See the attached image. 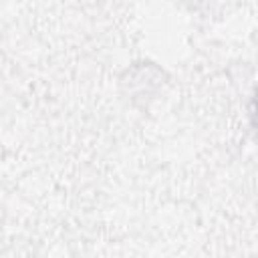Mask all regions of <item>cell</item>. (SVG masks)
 Segmentation results:
<instances>
[{
  "mask_svg": "<svg viewBox=\"0 0 258 258\" xmlns=\"http://www.w3.org/2000/svg\"><path fill=\"white\" fill-rule=\"evenodd\" d=\"M252 123L258 127V89H256V95L252 99Z\"/></svg>",
  "mask_w": 258,
  "mask_h": 258,
  "instance_id": "cell-1",
  "label": "cell"
}]
</instances>
